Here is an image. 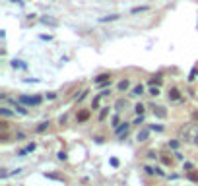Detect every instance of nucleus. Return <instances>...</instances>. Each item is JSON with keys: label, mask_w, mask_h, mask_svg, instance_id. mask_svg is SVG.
Wrapping results in <instances>:
<instances>
[{"label": "nucleus", "mask_w": 198, "mask_h": 186, "mask_svg": "<svg viewBox=\"0 0 198 186\" xmlns=\"http://www.w3.org/2000/svg\"><path fill=\"white\" fill-rule=\"evenodd\" d=\"M21 103H27V105H39L41 97H20Z\"/></svg>", "instance_id": "20e7f679"}, {"label": "nucleus", "mask_w": 198, "mask_h": 186, "mask_svg": "<svg viewBox=\"0 0 198 186\" xmlns=\"http://www.w3.org/2000/svg\"><path fill=\"white\" fill-rule=\"evenodd\" d=\"M122 107H126V101L119 99V101H117V111H122Z\"/></svg>", "instance_id": "a211bd4d"}, {"label": "nucleus", "mask_w": 198, "mask_h": 186, "mask_svg": "<svg viewBox=\"0 0 198 186\" xmlns=\"http://www.w3.org/2000/svg\"><path fill=\"white\" fill-rule=\"evenodd\" d=\"M146 173H148V174H153V173H157V169H152V167H146Z\"/></svg>", "instance_id": "393cba45"}, {"label": "nucleus", "mask_w": 198, "mask_h": 186, "mask_svg": "<svg viewBox=\"0 0 198 186\" xmlns=\"http://www.w3.org/2000/svg\"><path fill=\"white\" fill-rule=\"evenodd\" d=\"M148 6H140V8H132V14H138V12H146Z\"/></svg>", "instance_id": "aec40b11"}, {"label": "nucleus", "mask_w": 198, "mask_h": 186, "mask_svg": "<svg viewBox=\"0 0 198 186\" xmlns=\"http://www.w3.org/2000/svg\"><path fill=\"white\" fill-rule=\"evenodd\" d=\"M89 118V111H80L78 113V122H85Z\"/></svg>", "instance_id": "423d86ee"}, {"label": "nucleus", "mask_w": 198, "mask_h": 186, "mask_svg": "<svg viewBox=\"0 0 198 186\" xmlns=\"http://www.w3.org/2000/svg\"><path fill=\"white\" fill-rule=\"evenodd\" d=\"M149 83H152V86H161V76H153L149 79Z\"/></svg>", "instance_id": "ddd939ff"}, {"label": "nucleus", "mask_w": 198, "mask_h": 186, "mask_svg": "<svg viewBox=\"0 0 198 186\" xmlns=\"http://www.w3.org/2000/svg\"><path fill=\"white\" fill-rule=\"evenodd\" d=\"M33 149H35V143H31V146H27L25 149H21V151H20V157H23L25 153H29V151H33Z\"/></svg>", "instance_id": "9b49d317"}, {"label": "nucleus", "mask_w": 198, "mask_h": 186, "mask_svg": "<svg viewBox=\"0 0 198 186\" xmlns=\"http://www.w3.org/2000/svg\"><path fill=\"white\" fill-rule=\"evenodd\" d=\"M186 177H189V180H192V182H198V171H190Z\"/></svg>", "instance_id": "9d476101"}, {"label": "nucleus", "mask_w": 198, "mask_h": 186, "mask_svg": "<svg viewBox=\"0 0 198 186\" xmlns=\"http://www.w3.org/2000/svg\"><path fill=\"white\" fill-rule=\"evenodd\" d=\"M41 22L47 23V25H56V23H58L56 19H52V18H41Z\"/></svg>", "instance_id": "f8f14e48"}, {"label": "nucleus", "mask_w": 198, "mask_h": 186, "mask_svg": "<svg viewBox=\"0 0 198 186\" xmlns=\"http://www.w3.org/2000/svg\"><path fill=\"white\" fill-rule=\"evenodd\" d=\"M107 113H109V109H103V111H101V114H99V120H105Z\"/></svg>", "instance_id": "4be33fe9"}, {"label": "nucleus", "mask_w": 198, "mask_h": 186, "mask_svg": "<svg viewBox=\"0 0 198 186\" xmlns=\"http://www.w3.org/2000/svg\"><path fill=\"white\" fill-rule=\"evenodd\" d=\"M128 86H130V82H128V79H122V82L119 83V89H121V91H124V89H128Z\"/></svg>", "instance_id": "2eb2a0df"}, {"label": "nucleus", "mask_w": 198, "mask_h": 186, "mask_svg": "<svg viewBox=\"0 0 198 186\" xmlns=\"http://www.w3.org/2000/svg\"><path fill=\"white\" fill-rule=\"evenodd\" d=\"M161 161H163V165H171V159L169 157H161Z\"/></svg>", "instance_id": "cd10ccee"}, {"label": "nucleus", "mask_w": 198, "mask_h": 186, "mask_svg": "<svg viewBox=\"0 0 198 186\" xmlns=\"http://www.w3.org/2000/svg\"><path fill=\"white\" fill-rule=\"evenodd\" d=\"M111 165H113V167H119V159L113 157V159H111Z\"/></svg>", "instance_id": "c756f323"}, {"label": "nucleus", "mask_w": 198, "mask_h": 186, "mask_svg": "<svg viewBox=\"0 0 198 186\" xmlns=\"http://www.w3.org/2000/svg\"><path fill=\"white\" fill-rule=\"evenodd\" d=\"M134 111H136L138 114H142V113H144V105H142V103H138L136 107H134Z\"/></svg>", "instance_id": "412c9836"}, {"label": "nucleus", "mask_w": 198, "mask_h": 186, "mask_svg": "<svg viewBox=\"0 0 198 186\" xmlns=\"http://www.w3.org/2000/svg\"><path fill=\"white\" fill-rule=\"evenodd\" d=\"M117 124H119V116H113V126L117 128Z\"/></svg>", "instance_id": "2f4dec72"}, {"label": "nucleus", "mask_w": 198, "mask_h": 186, "mask_svg": "<svg viewBox=\"0 0 198 186\" xmlns=\"http://www.w3.org/2000/svg\"><path fill=\"white\" fill-rule=\"evenodd\" d=\"M132 95H144V86L142 83H138V86L132 89Z\"/></svg>", "instance_id": "1a4fd4ad"}, {"label": "nucleus", "mask_w": 198, "mask_h": 186, "mask_svg": "<svg viewBox=\"0 0 198 186\" xmlns=\"http://www.w3.org/2000/svg\"><path fill=\"white\" fill-rule=\"evenodd\" d=\"M47 128H49V122H41V124L37 126V132H39V134H41V132H45Z\"/></svg>", "instance_id": "f3484780"}, {"label": "nucleus", "mask_w": 198, "mask_h": 186, "mask_svg": "<svg viewBox=\"0 0 198 186\" xmlns=\"http://www.w3.org/2000/svg\"><path fill=\"white\" fill-rule=\"evenodd\" d=\"M142 122H144V118H142V114H140V116H138V118L134 120V124H142Z\"/></svg>", "instance_id": "7c9ffc66"}, {"label": "nucleus", "mask_w": 198, "mask_h": 186, "mask_svg": "<svg viewBox=\"0 0 198 186\" xmlns=\"http://www.w3.org/2000/svg\"><path fill=\"white\" fill-rule=\"evenodd\" d=\"M169 146L173 147V149H177V147H179V142H169Z\"/></svg>", "instance_id": "c85d7f7f"}, {"label": "nucleus", "mask_w": 198, "mask_h": 186, "mask_svg": "<svg viewBox=\"0 0 198 186\" xmlns=\"http://www.w3.org/2000/svg\"><path fill=\"white\" fill-rule=\"evenodd\" d=\"M58 159H62V161H64V159H66V153L60 151V153H58Z\"/></svg>", "instance_id": "473e14b6"}, {"label": "nucleus", "mask_w": 198, "mask_h": 186, "mask_svg": "<svg viewBox=\"0 0 198 186\" xmlns=\"http://www.w3.org/2000/svg\"><path fill=\"white\" fill-rule=\"evenodd\" d=\"M149 95H159V87H157V86L152 87V89H149Z\"/></svg>", "instance_id": "5701e85b"}, {"label": "nucleus", "mask_w": 198, "mask_h": 186, "mask_svg": "<svg viewBox=\"0 0 198 186\" xmlns=\"http://www.w3.org/2000/svg\"><path fill=\"white\" fill-rule=\"evenodd\" d=\"M179 136H181V140H183V142H192V140H196V138H198V126H194V124L183 126V128H181V132H179Z\"/></svg>", "instance_id": "f257e3e1"}, {"label": "nucleus", "mask_w": 198, "mask_h": 186, "mask_svg": "<svg viewBox=\"0 0 198 186\" xmlns=\"http://www.w3.org/2000/svg\"><path fill=\"white\" fill-rule=\"evenodd\" d=\"M119 18H121L119 14H113V16H109V18H101L99 22H113V19H119Z\"/></svg>", "instance_id": "dca6fc26"}, {"label": "nucleus", "mask_w": 198, "mask_h": 186, "mask_svg": "<svg viewBox=\"0 0 198 186\" xmlns=\"http://www.w3.org/2000/svg\"><path fill=\"white\" fill-rule=\"evenodd\" d=\"M152 109H153V114H156L157 118H165V116H167V111H165V107H161V105L152 107Z\"/></svg>", "instance_id": "7ed1b4c3"}, {"label": "nucleus", "mask_w": 198, "mask_h": 186, "mask_svg": "<svg viewBox=\"0 0 198 186\" xmlns=\"http://www.w3.org/2000/svg\"><path fill=\"white\" fill-rule=\"evenodd\" d=\"M105 95H109V91H103V93H99V95H97V97H95V99H93V109H97V107H99V103H101V99H103V97H105Z\"/></svg>", "instance_id": "0eeeda50"}, {"label": "nucleus", "mask_w": 198, "mask_h": 186, "mask_svg": "<svg viewBox=\"0 0 198 186\" xmlns=\"http://www.w3.org/2000/svg\"><path fill=\"white\" fill-rule=\"evenodd\" d=\"M128 126H130V124H128V122H122V126H117V134H126V130H128Z\"/></svg>", "instance_id": "6e6552de"}, {"label": "nucleus", "mask_w": 198, "mask_h": 186, "mask_svg": "<svg viewBox=\"0 0 198 186\" xmlns=\"http://www.w3.org/2000/svg\"><path fill=\"white\" fill-rule=\"evenodd\" d=\"M16 111H18L20 114H27V109H23L21 105H16Z\"/></svg>", "instance_id": "6ab92c4d"}, {"label": "nucleus", "mask_w": 198, "mask_h": 186, "mask_svg": "<svg viewBox=\"0 0 198 186\" xmlns=\"http://www.w3.org/2000/svg\"><path fill=\"white\" fill-rule=\"evenodd\" d=\"M148 134H149L148 130H142V132H138V142H144V140L148 138Z\"/></svg>", "instance_id": "4468645a"}, {"label": "nucleus", "mask_w": 198, "mask_h": 186, "mask_svg": "<svg viewBox=\"0 0 198 186\" xmlns=\"http://www.w3.org/2000/svg\"><path fill=\"white\" fill-rule=\"evenodd\" d=\"M196 143H198V138H196Z\"/></svg>", "instance_id": "72a5a7b5"}, {"label": "nucleus", "mask_w": 198, "mask_h": 186, "mask_svg": "<svg viewBox=\"0 0 198 186\" xmlns=\"http://www.w3.org/2000/svg\"><path fill=\"white\" fill-rule=\"evenodd\" d=\"M95 83H97V86H107V83H111V74H99V76L95 78Z\"/></svg>", "instance_id": "f03ea898"}, {"label": "nucleus", "mask_w": 198, "mask_h": 186, "mask_svg": "<svg viewBox=\"0 0 198 186\" xmlns=\"http://www.w3.org/2000/svg\"><path fill=\"white\" fill-rule=\"evenodd\" d=\"M179 97H181V91H179L177 87H171V89H169V99H171V101H177Z\"/></svg>", "instance_id": "39448f33"}, {"label": "nucleus", "mask_w": 198, "mask_h": 186, "mask_svg": "<svg viewBox=\"0 0 198 186\" xmlns=\"http://www.w3.org/2000/svg\"><path fill=\"white\" fill-rule=\"evenodd\" d=\"M0 113H2L4 116H10V114H12V113H10V111H8V109H0Z\"/></svg>", "instance_id": "a878e982"}, {"label": "nucleus", "mask_w": 198, "mask_h": 186, "mask_svg": "<svg viewBox=\"0 0 198 186\" xmlns=\"http://www.w3.org/2000/svg\"><path fill=\"white\" fill-rule=\"evenodd\" d=\"M192 120L198 122V111H192Z\"/></svg>", "instance_id": "bb28decb"}, {"label": "nucleus", "mask_w": 198, "mask_h": 186, "mask_svg": "<svg viewBox=\"0 0 198 186\" xmlns=\"http://www.w3.org/2000/svg\"><path fill=\"white\" fill-rule=\"evenodd\" d=\"M12 66H14V68H23V64H21V60H14V62H12Z\"/></svg>", "instance_id": "b1692460"}]
</instances>
